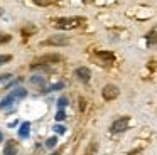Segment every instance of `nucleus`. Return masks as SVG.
I'll return each instance as SVG.
<instances>
[{
  "label": "nucleus",
  "instance_id": "4468645a",
  "mask_svg": "<svg viewBox=\"0 0 157 155\" xmlns=\"http://www.w3.org/2000/svg\"><path fill=\"white\" fill-rule=\"evenodd\" d=\"M56 143H58V138L51 137V138H48V142H46V147H48V148H54Z\"/></svg>",
  "mask_w": 157,
  "mask_h": 155
},
{
  "label": "nucleus",
  "instance_id": "a211bd4d",
  "mask_svg": "<svg viewBox=\"0 0 157 155\" xmlns=\"http://www.w3.org/2000/svg\"><path fill=\"white\" fill-rule=\"evenodd\" d=\"M66 104H68V98H64V96H63V98H59V101H58V106H59V108H64Z\"/></svg>",
  "mask_w": 157,
  "mask_h": 155
},
{
  "label": "nucleus",
  "instance_id": "9b49d317",
  "mask_svg": "<svg viewBox=\"0 0 157 155\" xmlns=\"http://www.w3.org/2000/svg\"><path fill=\"white\" fill-rule=\"evenodd\" d=\"M29 130H31V125L25 121V123H22L21 125V130H19V135H21L22 138H25V137H29Z\"/></svg>",
  "mask_w": 157,
  "mask_h": 155
},
{
  "label": "nucleus",
  "instance_id": "5701e85b",
  "mask_svg": "<svg viewBox=\"0 0 157 155\" xmlns=\"http://www.w3.org/2000/svg\"><path fill=\"white\" fill-rule=\"evenodd\" d=\"M51 155H61V150H56L54 153H51Z\"/></svg>",
  "mask_w": 157,
  "mask_h": 155
},
{
  "label": "nucleus",
  "instance_id": "f257e3e1",
  "mask_svg": "<svg viewBox=\"0 0 157 155\" xmlns=\"http://www.w3.org/2000/svg\"><path fill=\"white\" fill-rule=\"evenodd\" d=\"M85 22H86L85 17H59V19L52 20V25L61 30H71V29L83 25Z\"/></svg>",
  "mask_w": 157,
  "mask_h": 155
},
{
  "label": "nucleus",
  "instance_id": "ddd939ff",
  "mask_svg": "<svg viewBox=\"0 0 157 155\" xmlns=\"http://www.w3.org/2000/svg\"><path fill=\"white\" fill-rule=\"evenodd\" d=\"M54 0H34L36 5H41V7H48V5H52Z\"/></svg>",
  "mask_w": 157,
  "mask_h": 155
},
{
  "label": "nucleus",
  "instance_id": "20e7f679",
  "mask_svg": "<svg viewBox=\"0 0 157 155\" xmlns=\"http://www.w3.org/2000/svg\"><path fill=\"white\" fill-rule=\"evenodd\" d=\"M68 44H69L68 37H64V36H51V37H48L46 40H42V42H41V46H42V47H46V46L64 47V46H68Z\"/></svg>",
  "mask_w": 157,
  "mask_h": 155
},
{
  "label": "nucleus",
  "instance_id": "f3484780",
  "mask_svg": "<svg viewBox=\"0 0 157 155\" xmlns=\"http://www.w3.org/2000/svg\"><path fill=\"white\" fill-rule=\"evenodd\" d=\"M10 40V36L9 34H0V44H5Z\"/></svg>",
  "mask_w": 157,
  "mask_h": 155
},
{
  "label": "nucleus",
  "instance_id": "9d476101",
  "mask_svg": "<svg viewBox=\"0 0 157 155\" xmlns=\"http://www.w3.org/2000/svg\"><path fill=\"white\" fill-rule=\"evenodd\" d=\"M96 150H98V143H96V142L93 140V142H90L88 148L85 150V153H83V155H95V153H96Z\"/></svg>",
  "mask_w": 157,
  "mask_h": 155
},
{
  "label": "nucleus",
  "instance_id": "a878e982",
  "mask_svg": "<svg viewBox=\"0 0 157 155\" xmlns=\"http://www.w3.org/2000/svg\"><path fill=\"white\" fill-rule=\"evenodd\" d=\"M85 2H91V0H85Z\"/></svg>",
  "mask_w": 157,
  "mask_h": 155
},
{
  "label": "nucleus",
  "instance_id": "7ed1b4c3",
  "mask_svg": "<svg viewBox=\"0 0 157 155\" xmlns=\"http://www.w3.org/2000/svg\"><path fill=\"white\" fill-rule=\"evenodd\" d=\"M25 96H27V91H25V89H22V88H19V89H14L10 94H9V96H5L4 100L0 101V108H7L9 104L15 103V101L24 100Z\"/></svg>",
  "mask_w": 157,
  "mask_h": 155
},
{
  "label": "nucleus",
  "instance_id": "2eb2a0df",
  "mask_svg": "<svg viewBox=\"0 0 157 155\" xmlns=\"http://www.w3.org/2000/svg\"><path fill=\"white\" fill-rule=\"evenodd\" d=\"M9 61H12L10 54H2V56H0V64H5V62H9Z\"/></svg>",
  "mask_w": 157,
  "mask_h": 155
},
{
  "label": "nucleus",
  "instance_id": "6ab92c4d",
  "mask_svg": "<svg viewBox=\"0 0 157 155\" xmlns=\"http://www.w3.org/2000/svg\"><path fill=\"white\" fill-rule=\"evenodd\" d=\"M85 108H86V100H85V98H79V110H85Z\"/></svg>",
  "mask_w": 157,
  "mask_h": 155
},
{
  "label": "nucleus",
  "instance_id": "393cba45",
  "mask_svg": "<svg viewBox=\"0 0 157 155\" xmlns=\"http://www.w3.org/2000/svg\"><path fill=\"white\" fill-rule=\"evenodd\" d=\"M2 138H4V137H2V133H0V142H2Z\"/></svg>",
  "mask_w": 157,
  "mask_h": 155
},
{
  "label": "nucleus",
  "instance_id": "0eeeda50",
  "mask_svg": "<svg viewBox=\"0 0 157 155\" xmlns=\"http://www.w3.org/2000/svg\"><path fill=\"white\" fill-rule=\"evenodd\" d=\"M95 56L98 57L100 61H101L103 66H110V64H113V61H115V56H113V52H108V51H98Z\"/></svg>",
  "mask_w": 157,
  "mask_h": 155
},
{
  "label": "nucleus",
  "instance_id": "b1692460",
  "mask_svg": "<svg viewBox=\"0 0 157 155\" xmlns=\"http://www.w3.org/2000/svg\"><path fill=\"white\" fill-rule=\"evenodd\" d=\"M4 15V9H2V7H0V17Z\"/></svg>",
  "mask_w": 157,
  "mask_h": 155
},
{
  "label": "nucleus",
  "instance_id": "423d86ee",
  "mask_svg": "<svg viewBox=\"0 0 157 155\" xmlns=\"http://www.w3.org/2000/svg\"><path fill=\"white\" fill-rule=\"evenodd\" d=\"M128 123H130V118H128V116H122V118H118V120H115V121L112 123L110 131H112V133H122V131L127 130Z\"/></svg>",
  "mask_w": 157,
  "mask_h": 155
},
{
  "label": "nucleus",
  "instance_id": "6e6552de",
  "mask_svg": "<svg viewBox=\"0 0 157 155\" xmlns=\"http://www.w3.org/2000/svg\"><path fill=\"white\" fill-rule=\"evenodd\" d=\"M75 74H76V78H78L81 83H88L90 81V78H91V73H90V69L88 67H78V69L75 71Z\"/></svg>",
  "mask_w": 157,
  "mask_h": 155
},
{
  "label": "nucleus",
  "instance_id": "dca6fc26",
  "mask_svg": "<svg viewBox=\"0 0 157 155\" xmlns=\"http://www.w3.org/2000/svg\"><path fill=\"white\" fill-rule=\"evenodd\" d=\"M31 83H32V84H41V86H44V79H41L39 76H34V78L31 79Z\"/></svg>",
  "mask_w": 157,
  "mask_h": 155
},
{
  "label": "nucleus",
  "instance_id": "f03ea898",
  "mask_svg": "<svg viewBox=\"0 0 157 155\" xmlns=\"http://www.w3.org/2000/svg\"><path fill=\"white\" fill-rule=\"evenodd\" d=\"M63 57L59 54H44V56L37 57V59L32 61V69H37V67H42V66H48V64H58L61 62Z\"/></svg>",
  "mask_w": 157,
  "mask_h": 155
},
{
  "label": "nucleus",
  "instance_id": "412c9836",
  "mask_svg": "<svg viewBox=\"0 0 157 155\" xmlns=\"http://www.w3.org/2000/svg\"><path fill=\"white\" fill-rule=\"evenodd\" d=\"M56 120H58V121H63V120H64V113H63V111H59V113L56 115Z\"/></svg>",
  "mask_w": 157,
  "mask_h": 155
},
{
  "label": "nucleus",
  "instance_id": "f8f14e48",
  "mask_svg": "<svg viewBox=\"0 0 157 155\" xmlns=\"http://www.w3.org/2000/svg\"><path fill=\"white\" fill-rule=\"evenodd\" d=\"M34 32H36V27H29V30H27V27H24V29H22V37H24V39H29V36H32Z\"/></svg>",
  "mask_w": 157,
  "mask_h": 155
},
{
  "label": "nucleus",
  "instance_id": "4be33fe9",
  "mask_svg": "<svg viewBox=\"0 0 157 155\" xmlns=\"http://www.w3.org/2000/svg\"><path fill=\"white\" fill-rule=\"evenodd\" d=\"M56 131H58V133H64V128H63V127H56Z\"/></svg>",
  "mask_w": 157,
  "mask_h": 155
},
{
  "label": "nucleus",
  "instance_id": "aec40b11",
  "mask_svg": "<svg viewBox=\"0 0 157 155\" xmlns=\"http://www.w3.org/2000/svg\"><path fill=\"white\" fill-rule=\"evenodd\" d=\"M12 78V74H2V76H0V83H4V81H7V79H10Z\"/></svg>",
  "mask_w": 157,
  "mask_h": 155
},
{
  "label": "nucleus",
  "instance_id": "39448f33",
  "mask_svg": "<svg viewBox=\"0 0 157 155\" xmlns=\"http://www.w3.org/2000/svg\"><path fill=\"white\" fill-rule=\"evenodd\" d=\"M118 94H120V89L115 84H105L103 89H101V96H103V100H106V101H112V100H115V98H118Z\"/></svg>",
  "mask_w": 157,
  "mask_h": 155
},
{
  "label": "nucleus",
  "instance_id": "1a4fd4ad",
  "mask_svg": "<svg viewBox=\"0 0 157 155\" xmlns=\"http://www.w3.org/2000/svg\"><path fill=\"white\" fill-rule=\"evenodd\" d=\"M15 153H17V143L14 140L7 142V145L4 148V155H15Z\"/></svg>",
  "mask_w": 157,
  "mask_h": 155
}]
</instances>
